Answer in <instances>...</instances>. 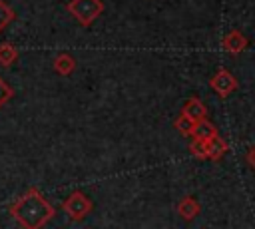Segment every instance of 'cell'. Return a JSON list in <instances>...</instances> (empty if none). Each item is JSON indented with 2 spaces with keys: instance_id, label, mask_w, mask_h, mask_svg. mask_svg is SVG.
I'll return each instance as SVG.
<instances>
[{
  "instance_id": "6",
  "label": "cell",
  "mask_w": 255,
  "mask_h": 229,
  "mask_svg": "<svg viewBox=\"0 0 255 229\" xmlns=\"http://www.w3.org/2000/svg\"><path fill=\"white\" fill-rule=\"evenodd\" d=\"M181 115L189 117L191 121H199L207 117V108L199 98H189L181 108Z\"/></svg>"
},
{
  "instance_id": "2",
  "label": "cell",
  "mask_w": 255,
  "mask_h": 229,
  "mask_svg": "<svg viewBox=\"0 0 255 229\" xmlns=\"http://www.w3.org/2000/svg\"><path fill=\"white\" fill-rule=\"evenodd\" d=\"M66 10L78 20L80 26L88 28L104 12V2L102 0H70L66 4Z\"/></svg>"
},
{
  "instance_id": "4",
  "label": "cell",
  "mask_w": 255,
  "mask_h": 229,
  "mask_svg": "<svg viewBox=\"0 0 255 229\" xmlns=\"http://www.w3.org/2000/svg\"><path fill=\"white\" fill-rule=\"evenodd\" d=\"M209 86H211V90H213L219 98H227V96H231V94L239 88L237 78H235L227 68H219V70L211 76Z\"/></svg>"
},
{
  "instance_id": "9",
  "label": "cell",
  "mask_w": 255,
  "mask_h": 229,
  "mask_svg": "<svg viewBox=\"0 0 255 229\" xmlns=\"http://www.w3.org/2000/svg\"><path fill=\"white\" fill-rule=\"evenodd\" d=\"M199 211H201V205H199L191 195L183 197V199L177 203V213H179V217H183L185 221H191L193 217H197Z\"/></svg>"
},
{
  "instance_id": "7",
  "label": "cell",
  "mask_w": 255,
  "mask_h": 229,
  "mask_svg": "<svg viewBox=\"0 0 255 229\" xmlns=\"http://www.w3.org/2000/svg\"><path fill=\"white\" fill-rule=\"evenodd\" d=\"M189 135L195 137V139H203V141H207V139H211V137H215V135H219V133H217V127L205 117V119H199V121L193 123V129H191Z\"/></svg>"
},
{
  "instance_id": "3",
  "label": "cell",
  "mask_w": 255,
  "mask_h": 229,
  "mask_svg": "<svg viewBox=\"0 0 255 229\" xmlns=\"http://www.w3.org/2000/svg\"><path fill=\"white\" fill-rule=\"evenodd\" d=\"M94 209V203L90 197L82 191H72L64 201H62V211L72 219V221H82L86 219Z\"/></svg>"
},
{
  "instance_id": "1",
  "label": "cell",
  "mask_w": 255,
  "mask_h": 229,
  "mask_svg": "<svg viewBox=\"0 0 255 229\" xmlns=\"http://www.w3.org/2000/svg\"><path fill=\"white\" fill-rule=\"evenodd\" d=\"M8 211L22 229H42L56 213L54 207L48 203V199L36 187L26 189L8 207Z\"/></svg>"
},
{
  "instance_id": "14",
  "label": "cell",
  "mask_w": 255,
  "mask_h": 229,
  "mask_svg": "<svg viewBox=\"0 0 255 229\" xmlns=\"http://www.w3.org/2000/svg\"><path fill=\"white\" fill-rule=\"evenodd\" d=\"M193 123H195V121H191L189 117H185V115H181V114H179V115H177V119L173 121V127H175L181 135H189V133H191V129H193Z\"/></svg>"
},
{
  "instance_id": "12",
  "label": "cell",
  "mask_w": 255,
  "mask_h": 229,
  "mask_svg": "<svg viewBox=\"0 0 255 229\" xmlns=\"http://www.w3.org/2000/svg\"><path fill=\"white\" fill-rule=\"evenodd\" d=\"M14 18H16V14H14V10L10 8V4H8L6 0H0V32H2Z\"/></svg>"
},
{
  "instance_id": "10",
  "label": "cell",
  "mask_w": 255,
  "mask_h": 229,
  "mask_svg": "<svg viewBox=\"0 0 255 229\" xmlns=\"http://www.w3.org/2000/svg\"><path fill=\"white\" fill-rule=\"evenodd\" d=\"M54 72L56 74H60V76H70L74 70H76V60L70 56V54H66V52H62V54H58L56 58H54Z\"/></svg>"
},
{
  "instance_id": "13",
  "label": "cell",
  "mask_w": 255,
  "mask_h": 229,
  "mask_svg": "<svg viewBox=\"0 0 255 229\" xmlns=\"http://www.w3.org/2000/svg\"><path fill=\"white\" fill-rule=\"evenodd\" d=\"M189 151H191V155H195V157H199V159H207V143H205L203 139L191 137Z\"/></svg>"
},
{
  "instance_id": "8",
  "label": "cell",
  "mask_w": 255,
  "mask_h": 229,
  "mask_svg": "<svg viewBox=\"0 0 255 229\" xmlns=\"http://www.w3.org/2000/svg\"><path fill=\"white\" fill-rule=\"evenodd\" d=\"M205 143H207V159H211V161H219L229 149L227 141L221 135H215V137L207 139Z\"/></svg>"
},
{
  "instance_id": "15",
  "label": "cell",
  "mask_w": 255,
  "mask_h": 229,
  "mask_svg": "<svg viewBox=\"0 0 255 229\" xmlns=\"http://www.w3.org/2000/svg\"><path fill=\"white\" fill-rule=\"evenodd\" d=\"M12 98H14V88H12L4 78H0V108L6 106Z\"/></svg>"
},
{
  "instance_id": "16",
  "label": "cell",
  "mask_w": 255,
  "mask_h": 229,
  "mask_svg": "<svg viewBox=\"0 0 255 229\" xmlns=\"http://www.w3.org/2000/svg\"><path fill=\"white\" fill-rule=\"evenodd\" d=\"M245 161L255 169V145H251V147L247 149V153H245Z\"/></svg>"
},
{
  "instance_id": "11",
  "label": "cell",
  "mask_w": 255,
  "mask_h": 229,
  "mask_svg": "<svg viewBox=\"0 0 255 229\" xmlns=\"http://www.w3.org/2000/svg\"><path fill=\"white\" fill-rule=\"evenodd\" d=\"M18 48L14 46V44H10V42H2L0 44V64L2 66H12L16 60H18Z\"/></svg>"
},
{
  "instance_id": "5",
  "label": "cell",
  "mask_w": 255,
  "mask_h": 229,
  "mask_svg": "<svg viewBox=\"0 0 255 229\" xmlns=\"http://www.w3.org/2000/svg\"><path fill=\"white\" fill-rule=\"evenodd\" d=\"M247 44H249V40H247V36H243L241 30H229L221 40V48L229 56H239L247 48Z\"/></svg>"
}]
</instances>
